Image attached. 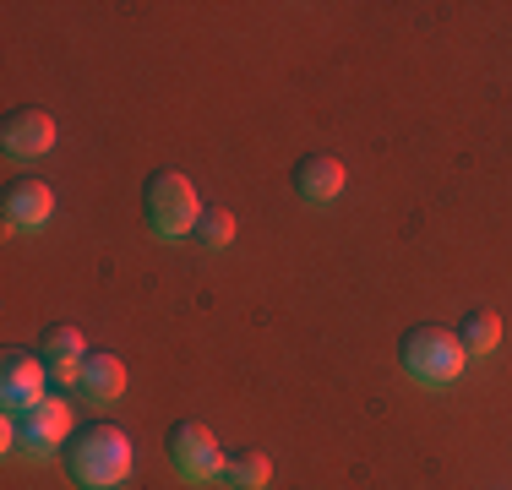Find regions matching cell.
I'll return each mask as SVG.
<instances>
[{
	"label": "cell",
	"instance_id": "obj_1",
	"mask_svg": "<svg viewBox=\"0 0 512 490\" xmlns=\"http://www.w3.org/2000/svg\"><path fill=\"white\" fill-rule=\"evenodd\" d=\"M131 463H137V441L120 425L93 420L66 441V474L82 490H120L131 480Z\"/></svg>",
	"mask_w": 512,
	"mask_h": 490
},
{
	"label": "cell",
	"instance_id": "obj_2",
	"mask_svg": "<svg viewBox=\"0 0 512 490\" xmlns=\"http://www.w3.org/2000/svg\"><path fill=\"white\" fill-rule=\"evenodd\" d=\"M398 365H404L409 382L420 387H447L463 376V365H469V349L458 343L453 327H436V322H420L409 327L404 343H398Z\"/></svg>",
	"mask_w": 512,
	"mask_h": 490
},
{
	"label": "cell",
	"instance_id": "obj_3",
	"mask_svg": "<svg viewBox=\"0 0 512 490\" xmlns=\"http://www.w3.org/2000/svg\"><path fill=\"white\" fill-rule=\"evenodd\" d=\"M142 213H148V229L164 240L197 235V224H202L197 186L180 169H158V175H148V186H142Z\"/></svg>",
	"mask_w": 512,
	"mask_h": 490
},
{
	"label": "cell",
	"instance_id": "obj_4",
	"mask_svg": "<svg viewBox=\"0 0 512 490\" xmlns=\"http://www.w3.org/2000/svg\"><path fill=\"white\" fill-rule=\"evenodd\" d=\"M164 452H169V463H175V469L186 474L191 485L224 480V463H229V452L218 447V436L207 431L202 420H175V425H169V436H164Z\"/></svg>",
	"mask_w": 512,
	"mask_h": 490
},
{
	"label": "cell",
	"instance_id": "obj_5",
	"mask_svg": "<svg viewBox=\"0 0 512 490\" xmlns=\"http://www.w3.org/2000/svg\"><path fill=\"white\" fill-rule=\"evenodd\" d=\"M66 441H71V403L66 398H39L33 409L17 414V452L44 458V452H66Z\"/></svg>",
	"mask_w": 512,
	"mask_h": 490
},
{
	"label": "cell",
	"instance_id": "obj_6",
	"mask_svg": "<svg viewBox=\"0 0 512 490\" xmlns=\"http://www.w3.org/2000/svg\"><path fill=\"white\" fill-rule=\"evenodd\" d=\"M44 376H50L44 354H33V349H6V354H0V403H6L11 414L33 409L39 398H50V392H44Z\"/></svg>",
	"mask_w": 512,
	"mask_h": 490
},
{
	"label": "cell",
	"instance_id": "obj_7",
	"mask_svg": "<svg viewBox=\"0 0 512 490\" xmlns=\"http://www.w3.org/2000/svg\"><path fill=\"white\" fill-rule=\"evenodd\" d=\"M55 213V191L50 180L28 175V180H11L6 191H0V218H6V229H44Z\"/></svg>",
	"mask_w": 512,
	"mask_h": 490
},
{
	"label": "cell",
	"instance_id": "obj_8",
	"mask_svg": "<svg viewBox=\"0 0 512 490\" xmlns=\"http://www.w3.org/2000/svg\"><path fill=\"white\" fill-rule=\"evenodd\" d=\"M0 142H6L11 158H39V153H50V147H55V115H50V109H33V104L11 109L6 126H0Z\"/></svg>",
	"mask_w": 512,
	"mask_h": 490
},
{
	"label": "cell",
	"instance_id": "obj_9",
	"mask_svg": "<svg viewBox=\"0 0 512 490\" xmlns=\"http://www.w3.org/2000/svg\"><path fill=\"white\" fill-rule=\"evenodd\" d=\"M349 186V169H344V158H333V153H306L295 164V191L306 196V202H338Z\"/></svg>",
	"mask_w": 512,
	"mask_h": 490
},
{
	"label": "cell",
	"instance_id": "obj_10",
	"mask_svg": "<svg viewBox=\"0 0 512 490\" xmlns=\"http://www.w3.org/2000/svg\"><path fill=\"white\" fill-rule=\"evenodd\" d=\"M126 360H120V354H88V360H82V398L88 403H115L120 392H126Z\"/></svg>",
	"mask_w": 512,
	"mask_h": 490
},
{
	"label": "cell",
	"instance_id": "obj_11",
	"mask_svg": "<svg viewBox=\"0 0 512 490\" xmlns=\"http://www.w3.org/2000/svg\"><path fill=\"white\" fill-rule=\"evenodd\" d=\"M224 485H229V490H267V485H273V458H267V452H256V447L229 452Z\"/></svg>",
	"mask_w": 512,
	"mask_h": 490
},
{
	"label": "cell",
	"instance_id": "obj_12",
	"mask_svg": "<svg viewBox=\"0 0 512 490\" xmlns=\"http://www.w3.org/2000/svg\"><path fill=\"white\" fill-rule=\"evenodd\" d=\"M458 343H463L469 354H491L496 343H502V316H496L491 305H480V311H469V316L458 322Z\"/></svg>",
	"mask_w": 512,
	"mask_h": 490
},
{
	"label": "cell",
	"instance_id": "obj_13",
	"mask_svg": "<svg viewBox=\"0 0 512 490\" xmlns=\"http://www.w3.org/2000/svg\"><path fill=\"white\" fill-rule=\"evenodd\" d=\"M39 354L50 365H60V360H88V343H82V333L77 327H66V322H50L39 333Z\"/></svg>",
	"mask_w": 512,
	"mask_h": 490
},
{
	"label": "cell",
	"instance_id": "obj_14",
	"mask_svg": "<svg viewBox=\"0 0 512 490\" xmlns=\"http://www.w3.org/2000/svg\"><path fill=\"white\" fill-rule=\"evenodd\" d=\"M191 240H197L202 251H224V245L235 240V213H229V207H202V224Z\"/></svg>",
	"mask_w": 512,
	"mask_h": 490
}]
</instances>
